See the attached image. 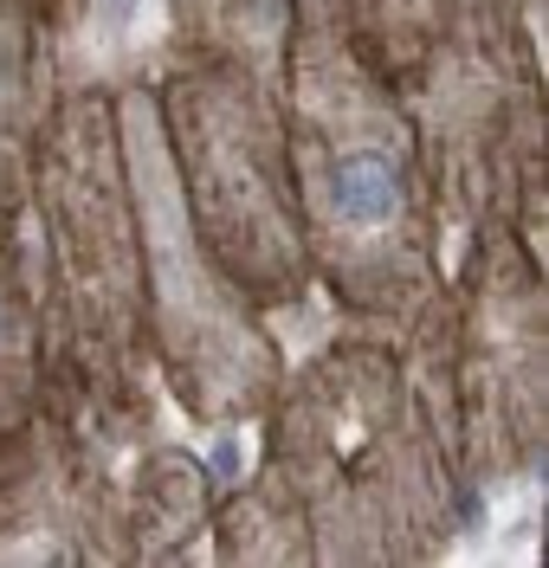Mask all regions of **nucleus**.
<instances>
[{
  "instance_id": "nucleus-1",
  "label": "nucleus",
  "mask_w": 549,
  "mask_h": 568,
  "mask_svg": "<svg viewBox=\"0 0 549 568\" xmlns=\"http://www.w3.org/2000/svg\"><path fill=\"white\" fill-rule=\"evenodd\" d=\"M329 187H336V207L349 213V220H382V213H395V162L375 155V149L343 155Z\"/></svg>"
}]
</instances>
